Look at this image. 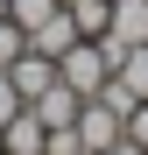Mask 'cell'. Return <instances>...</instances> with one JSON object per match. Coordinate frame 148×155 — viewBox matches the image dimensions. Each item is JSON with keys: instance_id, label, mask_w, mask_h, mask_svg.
Segmentation results:
<instances>
[{"instance_id": "obj_8", "label": "cell", "mask_w": 148, "mask_h": 155, "mask_svg": "<svg viewBox=\"0 0 148 155\" xmlns=\"http://www.w3.org/2000/svg\"><path fill=\"white\" fill-rule=\"evenodd\" d=\"M21 49H28V28H21L14 14H0V71H7V64L21 57Z\"/></svg>"}, {"instance_id": "obj_9", "label": "cell", "mask_w": 148, "mask_h": 155, "mask_svg": "<svg viewBox=\"0 0 148 155\" xmlns=\"http://www.w3.org/2000/svg\"><path fill=\"white\" fill-rule=\"evenodd\" d=\"M42 155H85V134H78V127H49Z\"/></svg>"}, {"instance_id": "obj_10", "label": "cell", "mask_w": 148, "mask_h": 155, "mask_svg": "<svg viewBox=\"0 0 148 155\" xmlns=\"http://www.w3.org/2000/svg\"><path fill=\"white\" fill-rule=\"evenodd\" d=\"M21 106H28V99H21V92H14V78H7V71H0V127H7V120H14Z\"/></svg>"}, {"instance_id": "obj_5", "label": "cell", "mask_w": 148, "mask_h": 155, "mask_svg": "<svg viewBox=\"0 0 148 155\" xmlns=\"http://www.w3.org/2000/svg\"><path fill=\"white\" fill-rule=\"evenodd\" d=\"M28 106L42 113V127H78V106H85V99H78V92H71L64 78H57V85H49V92H35Z\"/></svg>"}, {"instance_id": "obj_7", "label": "cell", "mask_w": 148, "mask_h": 155, "mask_svg": "<svg viewBox=\"0 0 148 155\" xmlns=\"http://www.w3.org/2000/svg\"><path fill=\"white\" fill-rule=\"evenodd\" d=\"M113 78H120L134 99H148V42H127V57H120V71H113Z\"/></svg>"}, {"instance_id": "obj_12", "label": "cell", "mask_w": 148, "mask_h": 155, "mask_svg": "<svg viewBox=\"0 0 148 155\" xmlns=\"http://www.w3.org/2000/svg\"><path fill=\"white\" fill-rule=\"evenodd\" d=\"M0 14H7V0H0Z\"/></svg>"}, {"instance_id": "obj_3", "label": "cell", "mask_w": 148, "mask_h": 155, "mask_svg": "<svg viewBox=\"0 0 148 155\" xmlns=\"http://www.w3.org/2000/svg\"><path fill=\"white\" fill-rule=\"evenodd\" d=\"M7 78H14V92H21V99H35V92H49V85H57V57H42V49H21V57L7 64Z\"/></svg>"}, {"instance_id": "obj_2", "label": "cell", "mask_w": 148, "mask_h": 155, "mask_svg": "<svg viewBox=\"0 0 148 155\" xmlns=\"http://www.w3.org/2000/svg\"><path fill=\"white\" fill-rule=\"evenodd\" d=\"M42 141H49V127H42L35 106H21L7 127H0V155H42Z\"/></svg>"}, {"instance_id": "obj_11", "label": "cell", "mask_w": 148, "mask_h": 155, "mask_svg": "<svg viewBox=\"0 0 148 155\" xmlns=\"http://www.w3.org/2000/svg\"><path fill=\"white\" fill-rule=\"evenodd\" d=\"M127 141L148 148V99H134V113H127Z\"/></svg>"}, {"instance_id": "obj_1", "label": "cell", "mask_w": 148, "mask_h": 155, "mask_svg": "<svg viewBox=\"0 0 148 155\" xmlns=\"http://www.w3.org/2000/svg\"><path fill=\"white\" fill-rule=\"evenodd\" d=\"M78 134H85V148H113L120 134H127V120H120L106 99H85L78 106Z\"/></svg>"}, {"instance_id": "obj_6", "label": "cell", "mask_w": 148, "mask_h": 155, "mask_svg": "<svg viewBox=\"0 0 148 155\" xmlns=\"http://www.w3.org/2000/svg\"><path fill=\"white\" fill-rule=\"evenodd\" d=\"M106 35L113 42H148V0H113L106 7Z\"/></svg>"}, {"instance_id": "obj_4", "label": "cell", "mask_w": 148, "mask_h": 155, "mask_svg": "<svg viewBox=\"0 0 148 155\" xmlns=\"http://www.w3.org/2000/svg\"><path fill=\"white\" fill-rule=\"evenodd\" d=\"M78 35H85V28H78V14H71V7H57L49 21H35V28H28V49H42V57H64Z\"/></svg>"}]
</instances>
